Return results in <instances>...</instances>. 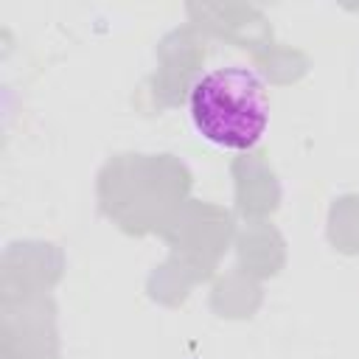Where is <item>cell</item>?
Wrapping results in <instances>:
<instances>
[{
  "instance_id": "1",
  "label": "cell",
  "mask_w": 359,
  "mask_h": 359,
  "mask_svg": "<svg viewBox=\"0 0 359 359\" xmlns=\"http://www.w3.org/2000/svg\"><path fill=\"white\" fill-rule=\"evenodd\" d=\"M194 129L219 149L247 151L269 126V95L244 65H222L196 79L188 98Z\"/></svg>"
}]
</instances>
